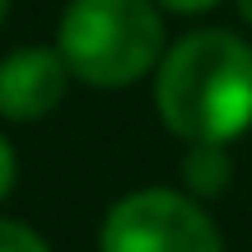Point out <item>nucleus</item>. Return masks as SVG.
<instances>
[{
  "mask_svg": "<svg viewBox=\"0 0 252 252\" xmlns=\"http://www.w3.org/2000/svg\"><path fill=\"white\" fill-rule=\"evenodd\" d=\"M154 108L187 145H229L252 126V47L238 33L201 28L163 52Z\"/></svg>",
  "mask_w": 252,
  "mask_h": 252,
  "instance_id": "nucleus-1",
  "label": "nucleus"
},
{
  "mask_svg": "<svg viewBox=\"0 0 252 252\" xmlns=\"http://www.w3.org/2000/svg\"><path fill=\"white\" fill-rule=\"evenodd\" d=\"M234 178V163H229L224 145H191L187 159H182V182H187L196 196H220Z\"/></svg>",
  "mask_w": 252,
  "mask_h": 252,
  "instance_id": "nucleus-5",
  "label": "nucleus"
},
{
  "mask_svg": "<svg viewBox=\"0 0 252 252\" xmlns=\"http://www.w3.org/2000/svg\"><path fill=\"white\" fill-rule=\"evenodd\" d=\"M238 14H243L248 24H252V0H238Z\"/></svg>",
  "mask_w": 252,
  "mask_h": 252,
  "instance_id": "nucleus-9",
  "label": "nucleus"
},
{
  "mask_svg": "<svg viewBox=\"0 0 252 252\" xmlns=\"http://www.w3.org/2000/svg\"><path fill=\"white\" fill-rule=\"evenodd\" d=\"M56 52L84 84L122 89L163 61V19L154 0H70Z\"/></svg>",
  "mask_w": 252,
  "mask_h": 252,
  "instance_id": "nucleus-2",
  "label": "nucleus"
},
{
  "mask_svg": "<svg viewBox=\"0 0 252 252\" xmlns=\"http://www.w3.org/2000/svg\"><path fill=\"white\" fill-rule=\"evenodd\" d=\"M5 9H9V0H0V19H5Z\"/></svg>",
  "mask_w": 252,
  "mask_h": 252,
  "instance_id": "nucleus-10",
  "label": "nucleus"
},
{
  "mask_svg": "<svg viewBox=\"0 0 252 252\" xmlns=\"http://www.w3.org/2000/svg\"><path fill=\"white\" fill-rule=\"evenodd\" d=\"M9 187H14V150L0 140V201L9 196Z\"/></svg>",
  "mask_w": 252,
  "mask_h": 252,
  "instance_id": "nucleus-7",
  "label": "nucleus"
},
{
  "mask_svg": "<svg viewBox=\"0 0 252 252\" xmlns=\"http://www.w3.org/2000/svg\"><path fill=\"white\" fill-rule=\"evenodd\" d=\"M154 5H163V9H178V14H201V9L220 5V0H154Z\"/></svg>",
  "mask_w": 252,
  "mask_h": 252,
  "instance_id": "nucleus-8",
  "label": "nucleus"
},
{
  "mask_svg": "<svg viewBox=\"0 0 252 252\" xmlns=\"http://www.w3.org/2000/svg\"><path fill=\"white\" fill-rule=\"evenodd\" d=\"M98 252H224L220 229L191 196L145 187L122 196L98 229Z\"/></svg>",
  "mask_w": 252,
  "mask_h": 252,
  "instance_id": "nucleus-3",
  "label": "nucleus"
},
{
  "mask_svg": "<svg viewBox=\"0 0 252 252\" xmlns=\"http://www.w3.org/2000/svg\"><path fill=\"white\" fill-rule=\"evenodd\" d=\"M0 252H52L37 229L19 224V220H0Z\"/></svg>",
  "mask_w": 252,
  "mask_h": 252,
  "instance_id": "nucleus-6",
  "label": "nucleus"
},
{
  "mask_svg": "<svg viewBox=\"0 0 252 252\" xmlns=\"http://www.w3.org/2000/svg\"><path fill=\"white\" fill-rule=\"evenodd\" d=\"M65 56L56 47H19L0 61V117L37 122L65 98Z\"/></svg>",
  "mask_w": 252,
  "mask_h": 252,
  "instance_id": "nucleus-4",
  "label": "nucleus"
}]
</instances>
